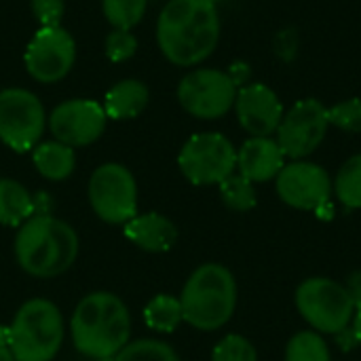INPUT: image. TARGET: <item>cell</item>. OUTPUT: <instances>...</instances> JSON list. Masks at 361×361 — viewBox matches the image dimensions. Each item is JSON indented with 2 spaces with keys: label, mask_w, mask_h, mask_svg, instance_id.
Segmentation results:
<instances>
[{
  "label": "cell",
  "mask_w": 361,
  "mask_h": 361,
  "mask_svg": "<svg viewBox=\"0 0 361 361\" xmlns=\"http://www.w3.org/2000/svg\"><path fill=\"white\" fill-rule=\"evenodd\" d=\"M235 112L239 125L252 137H271L283 118V106L277 93L264 82H250L237 91Z\"/></svg>",
  "instance_id": "9a60e30c"
},
{
  "label": "cell",
  "mask_w": 361,
  "mask_h": 361,
  "mask_svg": "<svg viewBox=\"0 0 361 361\" xmlns=\"http://www.w3.org/2000/svg\"><path fill=\"white\" fill-rule=\"evenodd\" d=\"M336 345L343 349V351H351V349H355L357 347V338H355V332H353V328L349 326V328H345L343 332H338L336 336Z\"/></svg>",
  "instance_id": "1f68e13d"
},
{
  "label": "cell",
  "mask_w": 361,
  "mask_h": 361,
  "mask_svg": "<svg viewBox=\"0 0 361 361\" xmlns=\"http://www.w3.org/2000/svg\"><path fill=\"white\" fill-rule=\"evenodd\" d=\"M89 203L106 224H127L137 216V182L121 163H104L89 178Z\"/></svg>",
  "instance_id": "ba28073f"
},
{
  "label": "cell",
  "mask_w": 361,
  "mask_h": 361,
  "mask_svg": "<svg viewBox=\"0 0 361 361\" xmlns=\"http://www.w3.org/2000/svg\"><path fill=\"white\" fill-rule=\"evenodd\" d=\"M63 315L47 298H32L19 307L8 326V349L15 361H51L63 345Z\"/></svg>",
  "instance_id": "5b68a950"
},
{
  "label": "cell",
  "mask_w": 361,
  "mask_h": 361,
  "mask_svg": "<svg viewBox=\"0 0 361 361\" xmlns=\"http://www.w3.org/2000/svg\"><path fill=\"white\" fill-rule=\"evenodd\" d=\"M112 361H182L173 347L163 341L142 338L129 343Z\"/></svg>",
  "instance_id": "484cf974"
},
{
  "label": "cell",
  "mask_w": 361,
  "mask_h": 361,
  "mask_svg": "<svg viewBox=\"0 0 361 361\" xmlns=\"http://www.w3.org/2000/svg\"><path fill=\"white\" fill-rule=\"evenodd\" d=\"M205 2H212V4H218V2H222V0H205Z\"/></svg>",
  "instance_id": "d590c367"
},
{
  "label": "cell",
  "mask_w": 361,
  "mask_h": 361,
  "mask_svg": "<svg viewBox=\"0 0 361 361\" xmlns=\"http://www.w3.org/2000/svg\"><path fill=\"white\" fill-rule=\"evenodd\" d=\"M34 216L32 192L11 178H0V224L19 228Z\"/></svg>",
  "instance_id": "ffe728a7"
},
{
  "label": "cell",
  "mask_w": 361,
  "mask_h": 361,
  "mask_svg": "<svg viewBox=\"0 0 361 361\" xmlns=\"http://www.w3.org/2000/svg\"><path fill=\"white\" fill-rule=\"evenodd\" d=\"M13 252L23 273L36 279H53L76 262L78 235L68 222L51 214L32 216L17 228Z\"/></svg>",
  "instance_id": "3957f363"
},
{
  "label": "cell",
  "mask_w": 361,
  "mask_h": 361,
  "mask_svg": "<svg viewBox=\"0 0 361 361\" xmlns=\"http://www.w3.org/2000/svg\"><path fill=\"white\" fill-rule=\"evenodd\" d=\"M144 322L150 330L154 332H173L182 322V305L180 298L169 296V294H159L154 296L146 307H144Z\"/></svg>",
  "instance_id": "44dd1931"
},
{
  "label": "cell",
  "mask_w": 361,
  "mask_h": 361,
  "mask_svg": "<svg viewBox=\"0 0 361 361\" xmlns=\"http://www.w3.org/2000/svg\"><path fill=\"white\" fill-rule=\"evenodd\" d=\"M332 190L347 209L361 207V154L351 157L336 173Z\"/></svg>",
  "instance_id": "7402d4cb"
},
{
  "label": "cell",
  "mask_w": 361,
  "mask_h": 361,
  "mask_svg": "<svg viewBox=\"0 0 361 361\" xmlns=\"http://www.w3.org/2000/svg\"><path fill=\"white\" fill-rule=\"evenodd\" d=\"M30 6L40 27H57L66 13V0H30Z\"/></svg>",
  "instance_id": "f546056e"
},
{
  "label": "cell",
  "mask_w": 361,
  "mask_h": 361,
  "mask_svg": "<svg viewBox=\"0 0 361 361\" xmlns=\"http://www.w3.org/2000/svg\"><path fill=\"white\" fill-rule=\"evenodd\" d=\"M70 336L80 355L114 360L131 343V313L116 294L91 292L72 313Z\"/></svg>",
  "instance_id": "7a4b0ae2"
},
{
  "label": "cell",
  "mask_w": 361,
  "mask_h": 361,
  "mask_svg": "<svg viewBox=\"0 0 361 361\" xmlns=\"http://www.w3.org/2000/svg\"><path fill=\"white\" fill-rule=\"evenodd\" d=\"M108 116L104 106L95 99H68L57 104L47 116V125L53 137L72 148L89 146L97 142L106 129Z\"/></svg>",
  "instance_id": "4fadbf2b"
},
{
  "label": "cell",
  "mask_w": 361,
  "mask_h": 361,
  "mask_svg": "<svg viewBox=\"0 0 361 361\" xmlns=\"http://www.w3.org/2000/svg\"><path fill=\"white\" fill-rule=\"evenodd\" d=\"M286 165V154L277 140L250 137L237 150V169L250 182H269L279 176Z\"/></svg>",
  "instance_id": "2e32d148"
},
{
  "label": "cell",
  "mask_w": 361,
  "mask_h": 361,
  "mask_svg": "<svg viewBox=\"0 0 361 361\" xmlns=\"http://www.w3.org/2000/svg\"><path fill=\"white\" fill-rule=\"evenodd\" d=\"M296 309L319 334L336 336L351 326L355 305L349 290L328 277H309L296 290Z\"/></svg>",
  "instance_id": "8992f818"
},
{
  "label": "cell",
  "mask_w": 361,
  "mask_h": 361,
  "mask_svg": "<svg viewBox=\"0 0 361 361\" xmlns=\"http://www.w3.org/2000/svg\"><path fill=\"white\" fill-rule=\"evenodd\" d=\"M345 288L349 290V294H351V300H353L355 309H361V271H355V273L349 277V281H347V286H345Z\"/></svg>",
  "instance_id": "4dcf8cb0"
},
{
  "label": "cell",
  "mask_w": 361,
  "mask_h": 361,
  "mask_svg": "<svg viewBox=\"0 0 361 361\" xmlns=\"http://www.w3.org/2000/svg\"><path fill=\"white\" fill-rule=\"evenodd\" d=\"M328 127V108L315 97H305L283 114L277 129V144L286 159L302 161L322 146Z\"/></svg>",
  "instance_id": "8fae6325"
},
{
  "label": "cell",
  "mask_w": 361,
  "mask_h": 361,
  "mask_svg": "<svg viewBox=\"0 0 361 361\" xmlns=\"http://www.w3.org/2000/svg\"><path fill=\"white\" fill-rule=\"evenodd\" d=\"M328 121L330 125L349 131V133H361V99L351 97L345 102H338L336 106L328 108Z\"/></svg>",
  "instance_id": "83f0119b"
},
{
  "label": "cell",
  "mask_w": 361,
  "mask_h": 361,
  "mask_svg": "<svg viewBox=\"0 0 361 361\" xmlns=\"http://www.w3.org/2000/svg\"><path fill=\"white\" fill-rule=\"evenodd\" d=\"M237 85L228 72L199 68L186 74L178 85L180 106L195 118L214 121L228 114L237 99Z\"/></svg>",
  "instance_id": "30bf717a"
},
{
  "label": "cell",
  "mask_w": 361,
  "mask_h": 361,
  "mask_svg": "<svg viewBox=\"0 0 361 361\" xmlns=\"http://www.w3.org/2000/svg\"><path fill=\"white\" fill-rule=\"evenodd\" d=\"M148 0H102V13L112 30H133L146 15Z\"/></svg>",
  "instance_id": "cb8c5ba5"
},
{
  "label": "cell",
  "mask_w": 361,
  "mask_h": 361,
  "mask_svg": "<svg viewBox=\"0 0 361 361\" xmlns=\"http://www.w3.org/2000/svg\"><path fill=\"white\" fill-rule=\"evenodd\" d=\"M220 40L218 8L205 0H169L157 19V42L173 66L205 61Z\"/></svg>",
  "instance_id": "6da1fadb"
},
{
  "label": "cell",
  "mask_w": 361,
  "mask_h": 361,
  "mask_svg": "<svg viewBox=\"0 0 361 361\" xmlns=\"http://www.w3.org/2000/svg\"><path fill=\"white\" fill-rule=\"evenodd\" d=\"M228 76L233 78V82H235L237 87H239V85H243V82L247 80V76H250L247 63H233V68H231Z\"/></svg>",
  "instance_id": "d6a6232c"
},
{
  "label": "cell",
  "mask_w": 361,
  "mask_h": 361,
  "mask_svg": "<svg viewBox=\"0 0 361 361\" xmlns=\"http://www.w3.org/2000/svg\"><path fill=\"white\" fill-rule=\"evenodd\" d=\"M218 186H220V199H222V203L228 209H233V212H250L258 203L254 182H250L241 173L228 176Z\"/></svg>",
  "instance_id": "d4e9b609"
},
{
  "label": "cell",
  "mask_w": 361,
  "mask_h": 361,
  "mask_svg": "<svg viewBox=\"0 0 361 361\" xmlns=\"http://www.w3.org/2000/svg\"><path fill=\"white\" fill-rule=\"evenodd\" d=\"M178 167L195 186L220 184L237 169V148L222 133H195L182 146Z\"/></svg>",
  "instance_id": "52a82bcc"
},
{
  "label": "cell",
  "mask_w": 361,
  "mask_h": 361,
  "mask_svg": "<svg viewBox=\"0 0 361 361\" xmlns=\"http://www.w3.org/2000/svg\"><path fill=\"white\" fill-rule=\"evenodd\" d=\"M150 91L142 80L125 78L116 85H112L104 97V112L112 121H131L144 112L148 106Z\"/></svg>",
  "instance_id": "ac0fdd59"
},
{
  "label": "cell",
  "mask_w": 361,
  "mask_h": 361,
  "mask_svg": "<svg viewBox=\"0 0 361 361\" xmlns=\"http://www.w3.org/2000/svg\"><path fill=\"white\" fill-rule=\"evenodd\" d=\"M212 361H258V353L245 336L228 334L216 345Z\"/></svg>",
  "instance_id": "4316f807"
},
{
  "label": "cell",
  "mask_w": 361,
  "mask_h": 361,
  "mask_svg": "<svg viewBox=\"0 0 361 361\" xmlns=\"http://www.w3.org/2000/svg\"><path fill=\"white\" fill-rule=\"evenodd\" d=\"M286 361H332L330 347L315 330L294 334L286 347Z\"/></svg>",
  "instance_id": "603a6c76"
},
{
  "label": "cell",
  "mask_w": 361,
  "mask_h": 361,
  "mask_svg": "<svg viewBox=\"0 0 361 361\" xmlns=\"http://www.w3.org/2000/svg\"><path fill=\"white\" fill-rule=\"evenodd\" d=\"M104 51H106V57L114 63L127 61L137 51V38L131 30H112L106 36Z\"/></svg>",
  "instance_id": "f1b7e54d"
},
{
  "label": "cell",
  "mask_w": 361,
  "mask_h": 361,
  "mask_svg": "<svg viewBox=\"0 0 361 361\" xmlns=\"http://www.w3.org/2000/svg\"><path fill=\"white\" fill-rule=\"evenodd\" d=\"M275 188L286 205L302 212H317L330 201L332 180L328 171L317 163L292 161L283 165L275 178Z\"/></svg>",
  "instance_id": "5bb4252c"
},
{
  "label": "cell",
  "mask_w": 361,
  "mask_h": 361,
  "mask_svg": "<svg viewBox=\"0 0 361 361\" xmlns=\"http://www.w3.org/2000/svg\"><path fill=\"white\" fill-rule=\"evenodd\" d=\"M351 328H353V332H355L357 345H361V309H355V315H353Z\"/></svg>",
  "instance_id": "836d02e7"
},
{
  "label": "cell",
  "mask_w": 361,
  "mask_h": 361,
  "mask_svg": "<svg viewBox=\"0 0 361 361\" xmlns=\"http://www.w3.org/2000/svg\"><path fill=\"white\" fill-rule=\"evenodd\" d=\"M32 163L44 180L63 182L74 173L76 154L72 146L51 140V142H40L32 150Z\"/></svg>",
  "instance_id": "d6986e66"
},
{
  "label": "cell",
  "mask_w": 361,
  "mask_h": 361,
  "mask_svg": "<svg viewBox=\"0 0 361 361\" xmlns=\"http://www.w3.org/2000/svg\"><path fill=\"white\" fill-rule=\"evenodd\" d=\"M0 361H15L8 345H0Z\"/></svg>",
  "instance_id": "e575fe53"
},
{
  "label": "cell",
  "mask_w": 361,
  "mask_h": 361,
  "mask_svg": "<svg viewBox=\"0 0 361 361\" xmlns=\"http://www.w3.org/2000/svg\"><path fill=\"white\" fill-rule=\"evenodd\" d=\"M47 127L42 102L27 89L0 91V142L15 152H30L40 144Z\"/></svg>",
  "instance_id": "9c48e42d"
},
{
  "label": "cell",
  "mask_w": 361,
  "mask_h": 361,
  "mask_svg": "<svg viewBox=\"0 0 361 361\" xmlns=\"http://www.w3.org/2000/svg\"><path fill=\"white\" fill-rule=\"evenodd\" d=\"M76 61V42L68 30L40 27L25 47L23 63L27 74L42 85H53L66 78Z\"/></svg>",
  "instance_id": "7c38bea8"
},
{
  "label": "cell",
  "mask_w": 361,
  "mask_h": 361,
  "mask_svg": "<svg viewBox=\"0 0 361 361\" xmlns=\"http://www.w3.org/2000/svg\"><path fill=\"white\" fill-rule=\"evenodd\" d=\"M180 305L184 322L195 330H220L231 322L237 309V281L233 273L218 262L201 264L186 279Z\"/></svg>",
  "instance_id": "277c9868"
},
{
  "label": "cell",
  "mask_w": 361,
  "mask_h": 361,
  "mask_svg": "<svg viewBox=\"0 0 361 361\" xmlns=\"http://www.w3.org/2000/svg\"><path fill=\"white\" fill-rule=\"evenodd\" d=\"M123 233L135 247L150 254H165L178 241L176 224L159 212L137 214L127 224H123Z\"/></svg>",
  "instance_id": "e0dca14e"
}]
</instances>
